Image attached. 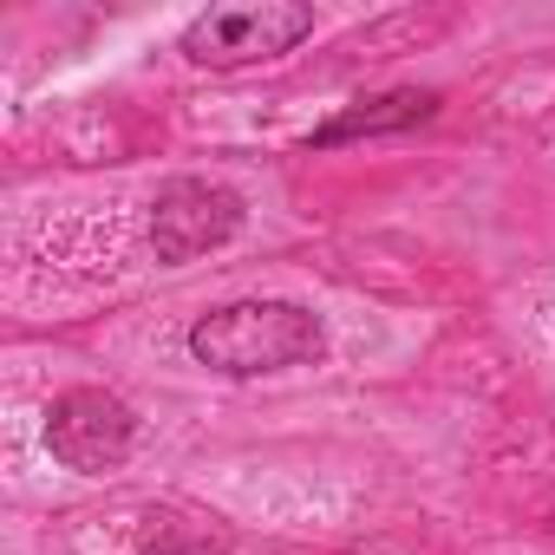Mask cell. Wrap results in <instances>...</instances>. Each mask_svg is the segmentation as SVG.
<instances>
[{
	"instance_id": "7a4b0ae2",
	"label": "cell",
	"mask_w": 555,
	"mask_h": 555,
	"mask_svg": "<svg viewBox=\"0 0 555 555\" xmlns=\"http://www.w3.org/2000/svg\"><path fill=\"white\" fill-rule=\"evenodd\" d=\"M308 34H314V8H301V0H229V8H203L177 47L190 66L242 73L295 53Z\"/></svg>"
},
{
	"instance_id": "3957f363",
	"label": "cell",
	"mask_w": 555,
	"mask_h": 555,
	"mask_svg": "<svg viewBox=\"0 0 555 555\" xmlns=\"http://www.w3.org/2000/svg\"><path fill=\"white\" fill-rule=\"evenodd\" d=\"M131 444H138V412L105 386H73L47 405V451L79 477L118 470Z\"/></svg>"
},
{
	"instance_id": "5b68a950",
	"label": "cell",
	"mask_w": 555,
	"mask_h": 555,
	"mask_svg": "<svg viewBox=\"0 0 555 555\" xmlns=\"http://www.w3.org/2000/svg\"><path fill=\"white\" fill-rule=\"evenodd\" d=\"M431 112H438V92L405 86V92H386V99H360V105H347V112H340V118H327L308 144H314V151H334V144H353V138H379V131L425 125Z\"/></svg>"
},
{
	"instance_id": "6da1fadb",
	"label": "cell",
	"mask_w": 555,
	"mask_h": 555,
	"mask_svg": "<svg viewBox=\"0 0 555 555\" xmlns=\"http://www.w3.org/2000/svg\"><path fill=\"white\" fill-rule=\"evenodd\" d=\"M190 353L222 379H261V373L314 366L327 353V327L301 301H229L190 327Z\"/></svg>"
},
{
	"instance_id": "277c9868",
	"label": "cell",
	"mask_w": 555,
	"mask_h": 555,
	"mask_svg": "<svg viewBox=\"0 0 555 555\" xmlns=\"http://www.w3.org/2000/svg\"><path fill=\"white\" fill-rule=\"evenodd\" d=\"M242 229V196L229 183H209V177H170L157 196H151V248L164 268H183L222 242H235Z\"/></svg>"
},
{
	"instance_id": "8992f818",
	"label": "cell",
	"mask_w": 555,
	"mask_h": 555,
	"mask_svg": "<svg viewBox=\"0 0 555 555\" xmlns=\"http://www.w3.org/2000/svg\"><path fill=\"white\" fill-rule=\"evenodd\" d=\"M157 522V516H151ZM144 555H222L203 529H177V522H157L151 529V542H144Z\"/></svg>"
}]
</instances>
